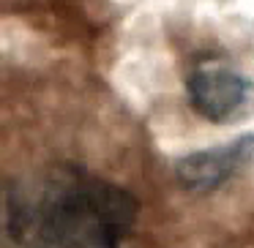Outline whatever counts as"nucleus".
Segmentation results:
<instances>
[{
	"label": "nucleus",
	"mask_w": 254,
	"mask_h": 248,
	"mask_svg": "<svg viewBox=\"0 0 254 248\" xmlns=\"http://www.w3.org/2000/svg\"><path fill=\"white\" fill-rule=\"evenodd\" d=\"M254 166V134L238 137L227 145L183 155L175 164V177L186 191L208 194Z\"/></svg>",
	"instance_id": "obj_3"
},
{
	"label": "nucleus",
	"mask_w": 254,
	"mask_h": 248,
	"mask_svg": "<svg viewBox=\"0 0 254 248\" xmlns=\"http://www.w3.org/2000/svg\"><path fill=\"white\" fill-rule=\"evenodd\" d=\"M134 218L131 194L74 166L8 194V232L22 248H123Z\"/></svg>",
	"instance_id": "obj_1"
},
{
	"label": "nucleus",
	"mask_w": 254,
	"mask_h": 248,
	"mask_svg": "<svg viewBox=\"0 0 254 248\" xmlns=\"http://www.w3.org/2000/svg\"><path fill=\"white\" fill-rule=\"evenodd\" d=\"M194 112L213 123H230L241 117L254 101V82L241 71L219 63H202L186 82Z\"/></svg>",
	"instance_id": "obj_2"
}]
</instances>
